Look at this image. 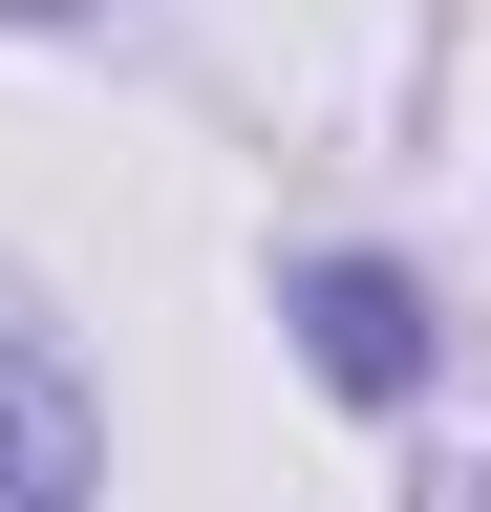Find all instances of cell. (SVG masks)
<instances>
[{
	"mask_svg": "<svg viewBox=\"0 0 491 512\" xmlns=\"http://www.w3.org/2000/svg\"><path fill=\"white\" fill-rule=\"evenodd\" d=\"M299 342H321V384H363V406H385V384L427 363V320H406V278H363V256H321V278H299Z\"/></svg>",
	"mask_w": 491,
	"mask_h": 512,
	"instance_id": "obj_2",
	"label": "cell"
},
{
	"mask_svg": "<svg viewBox=\"0 0 491 512\" xmlns=\"http://www.w3.org/2000/svg\"><path fill=\"white\" fill-rule=\"evenodd\" d=\"M0 512H86V384L0 320Z\"/></svg>",
	"mask_w": 491,
	"mask_h": 512,
	"instance_id": "obj_1",
	"label": "cell"
}]
</instances>
